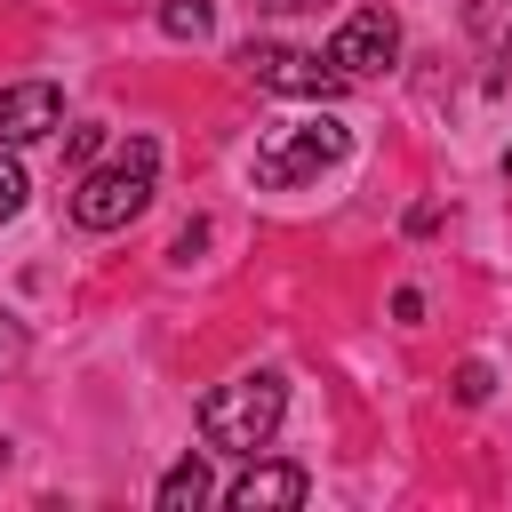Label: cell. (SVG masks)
<instances>
[{"label":"cell","mask_w":512,"mask_h":512,"mask_svg":"<svg viewBox=\"0 0 512 512\" xmlns=\"http://www.w3.org/2000/svg\"><path fill=\"white\" fill-rule=\"evenodd\" d=\"M344 144H352V128L328 120V112H312V120H272V128L256 136V184H264V192H296V184H312L320 168H336Z\"/></svg>","instance_id":"obj_1"},{"label":"cell","mask_w":512,"mask_h":512,"mask_svg":"<svg viewBox=\"0 0 512 512\" xmlns=\"http://www.w3.org/2000/svg\"><path fill=\"white\" fill-rule=\"evenodd\" d=\"M280 408H288L280 376H240V384H216V392L200 400V440H208V448H224V456H256V448L280 432Z\"/></svg>","instance_id":"obj_2"},{"label":"cell","mask_w":512,"mask_h":512,"mask_svg":"<svg viewBox=\"0 0 512 512\" xmlns=\"http://www.w3.org/2000/svg\"><path fill=\"white\" fill-rule=\"evenodd\" d=\"M152 176H160V144H152V136H136V144H120V160H112V168H88V176H80L72 216H80L88 232H120L128 216H144Z\"/></svg>","instance_id":"obj_3"},{"label":"cell","mask_w":512,"mask_h":512,"mask_svg":"<svg viewBox=\"0 0 512 512\" xmlns=\"http://www.w3.org/2000/svg\"><path fill=\"white\" fill-rule=\"evenodd\" d=\"M240 72L256 80V88H272V96H336L344 88V72L328 64V56H304V48H280V40H248L240 48Z\"/></svg>","instance_id":"obj_4"},{"label":"cell","mask_w":512,"mask_h":512,"mask_svg":"<svg viewBox=\"0 0 512 512\" xmlns=\"http://www.w3.org/2000/svg\"><path fill=\"white\" fill-rule=\"evenodd\" d=\"M400 56V24H392V8H352L344 24H336V40H328V64L344 72V80H368V72H384Z\"/></svg>","instance_id":"obj_5"},{"label":"cell","mask_w":512,"mask_h":512,"mask_svg":"<svg viewBox=\"0 0 512 512\" xmlns=\"http://www.w3.org/2000/svg\"><path fill=\"white\" fill-rule=\"evenodd\" d=\"M304 464H248L232 488H224V504L232 512H288V504H304Z\"/></svg>","instance_id":"obj_6"},{"label":"cell","mask_w":512,"mask_h":512,"mask_svg":"<svg viewBox=\"0 0 512 512\" xmlns=\"http://www.w3.org/2000/svg\"><path fill=\"white\" fill-rule=\"evenodd\" d=\"M56 112H64V96H56L48 80H16V88H0V144H32V136H48Z\"/></svg>","instance_id":"obj_7"},{"label":"cell","mask_w":512,"mask_h":512,"mask_svg":"<svg viewBox=\"0 0 512 512\" xmlns=\"http://www.w3.org/2000/svg\"><path fill=\"white\" fill-rule=\"evenodd\" d=\"M208 488H216V480H208V464H200V456H184V464L160 480V512H192V504H208Z\"/></svg>","instance_id":"obj_8"},{"label":"cell","mask_w":512,"mask_h":512,"mask_svg":"<svg viewBox=\"0 0 512 512\" xmlns=\"http://www.w3.org/2000/svg\"><path fill=\"white\" fill-rule=\"evenodd\" d=\"M160 24H168L176 40H208V0H168Z\"/></svg>","instance_id":"obj_9"},{"label":"cell","mask_w":512,"mask_h":512,"mask_svg":"<svg viewBox=\"0 0 512 512\" xmlns=\"http://www.w3.org/2000/svg\"><path fill=\"white\" fill-rule=\"evenodd\" d=\"M96 144H104V128L88 120V128H72V136H64V160H72V168H88V160H96Z\"/></svg>","instance_id":"obj_10"},{"label":"cell","mask_w":512,"mask_h":512,"mask_svg":"<svg viewBox=\"0 0 512 512\" xmlns=\"http://www.w3.org/2000/svg\"><path fill=\"white\" fill-rule=\"evenodd\" d=\"M16 208H24V168H16V160H0V224H8Z\"/></svg>","instance_id":"obj_11"},{"label":"cell","mask_w":512,"mask_h":512,"mask_svg":"<svg viewBox=\"0 0 512 512\" xmlns=\"http://www.w3.org/2000/svg\"><path fill=\"white\" fill-rule=\"evenodd\" d=\"M456 392H464V400H488V368H480V360H472V368H464V376H456Z\"/></svg>","instance_id":"obj_12"},{"label":"cell","mask_w":512,"mask_h":512,"mask_svg":"<svg viewBox=\"0 0 512 512\" xmlns=\"http://www.w3.org/2000/svg\"><path fill=\"white\" fill-rule=\"evenodd\" d=\"M504 168H512V160H504Z\"/></svg>","instance_id":"obj_13"}]
</instances>
